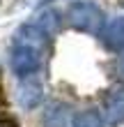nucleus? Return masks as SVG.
<instances>
[{"instance_id":"obj_1","label":"nucleus","mask_w":124,"mask_h":127,"mask_svg":"<svg viewBox=\"0 0 124 127\" xmlns=\"http://www.w3.org/2000/svg\"><path fill=\"white\" fill-rule=\"evenodd\" d=\"M67 19L69 26L76 28L81 32H90V35H99L101 26H104V12L99 5L90 2V0H76L69 5L67 9Z\"/></svg>"},{"instance_id":"obj_2","label":"nucleus","mask_w":124,"mask_h":127,"mask_svg":"<svg viewBox=\"0 0 124 127\" xmlns=\"http://www.w3.org/2000/svg\"><path fill=\"white\" fill-rule=\"evenodd\" d=\"M41 53H44V49L35 46V44L14 39V49H12V58H9L14 74L21 76V79L32 76V74L41 67Z\"/></svg>"},{"instance_id":"obj_3","label":"nucleus","mask_w":124,"mask_h":127,"mask_svg":"<svg viewBox=\"0 0 124 127\" xmlns=\"http://www.w3.org/2000/svg\"><path fill=\"white\" fill-rule=\"evenodd\" d=\"M104 120L106 125L124 123V86H115L104 99Z\"/></svg>"},{"instance_id":"obj_4","label":"nucleus","mask_w":124,"mask_h":127,"mask_svg":"<svg viewBox=\"0 0 124 127\" xmlns=\"http://www.w3.org/2000/svg\"><path fill=\"white\" fill-rule=\"evenodd\" d=\"M101 42L108 51H124V16L110 19L101 28Z\"/></svg>"},{"instance_id":"obj_5","label":"nucleus","mask_w":124,"mask_h":127,"mask_svg":"<svg viewBox=\"0 0 124 127\" xmlns=\"http://www.w3.org/2000/svg\"><path fill=\"white\" fill-rule=\"evenodd\" d=\"M44 97V88L37 79H28L25 83H21L18 88V104L23 109H35Z\"/></svg>"},{"instance_id":"obj_6","label":"nucleus","mask_w":124,"mask_h":127,"mask_svg":"<svg viewBox=\"0 0 124 127\" xmlns=\"http://www.w3.org/2000/svg\"><path fill=\"white\" fill-rule=\"evenodd\" d=\"M67 123H69V106L62 102H53L44 113L46 127H67Z\"/></svg>"},{"instance_id":"obj_7","label":"nucleus","mask_w":124,"mask_h":127,"mask_svg":"<svg viewBox=\"0 0 124 127\" xmlns=\"http://www.w3.org/2000/svg\"><path fill=\"white\" fill-rule=\"evenodd\" d=\"M44 32H46L48 37H53V35H57L60 32V28H62V19H60V14H57L55 9H44L39 16H37V21H35Z\"/></svg>"},{"instance_id":"obj_8","label":"nucleus","mask_w":124,"mask_h":127,"mask_svg":"<svg viewBox=\"0 0 124 127\" xmlns=\"http://www.w3.org/2000/svg\"><path fill=\"white\" fill-rule=\"evenodd\" d=\"M69 127H104V120L97 111H83L71 120Z\"/></svg>"},{"instance_id":"obj_9","label":"nucleus","mask_w":124,"mask_h":127,"mask_svg":"<svg viewBox=\"0 0 124 127\" xmlns=\"http://www.w3.org/2000/svg\"><path fill=\"white\" fill-rule=\"evenodd\" d=\"M117 69H120V74L124 76V51H122V56H120V60H117Z\"/></svg>"},{"instance_id":"obj_10","label":"nucleus","mask_w":124,"mask_h":127,"mask_svg":"<svg viewBox=\"0 0 124 127\" xmlns=\"http://www.w3.org/2000/svg\"><path fill=\"white\" fill-rule=\"evenodd\" d=\"M0 127H16V125H12V123H5V120H0Z\"/></svg>"},{"instance_id":"obj_11","label":"nucleus","mask_w":124,"mask_h":127,"mask_svg":"<svg viewBox=\"0 0 124 127\" xmlns=\"http://www.w3.org/2000/svg\"><path fill=\"white\" fill-rule=\"evenodd\" d=\"M46 2H53V0H41V5H46Z\"/></svg>"},{"instance_id":"obj_12","label":"nucleus","mask_w":124,"mask_h":127,"mask_svg":"<svg viewBox=\"0 0 124 127\" xmlns=\"http://www.w3.org/2000/svg\"><path fill=\"white\" fill-rule=\"evenodd\" d=\"M120 5H124V0H120Z\"/></svg>"}]
</instances>
